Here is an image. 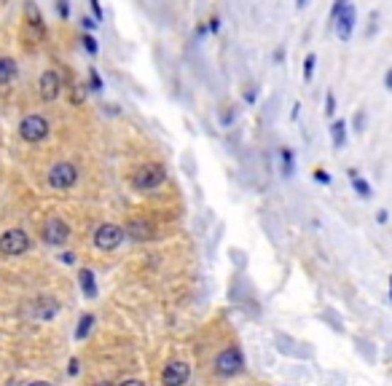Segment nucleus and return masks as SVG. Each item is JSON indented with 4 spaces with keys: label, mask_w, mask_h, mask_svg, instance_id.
Masks as SVG:
<instances>
[{
    "label": "nucleus",
    "mask_w": 392,
    "mask_h": 386,
    "mask_svg": "<svg viewBox=\"0 0 392 386\" xmlns=\"http://www.w3.org/2000/svg\"><path fill=\"white\" fill-rule=\"evenodd\" d=\"M164 180H167V169L161 167V164H143L132 175V188L140 193H148L156 191L159 185H164Z\"/></svg>",
    "instance_id": "f257e3e1"
},
{
    "label": "nucleus",
    "mask_w": 392,
    "mask_h": 386,
    "mask_svg": "<svg viewBox=\"0 0 392 386\" xmlns=\"http://www.w3.org/2000/svg\"><path fill=\"white\" fill-rule=\"evenodd\" d=\"M51 132V123L46 116H40V113H30L25 118L19 121V137L25 140L27 145H38L43 143Z\"/></svg>",
    "instance_id": "f03ea898"
},
{
    "label": "nucleus",
    "mask_w": 392,
    "mask_h": 386,
    "mask_svg": "<svg viewBox=\"0 0 392 386\" xmlns=\"http://www.w3.org/2000/svg\"><path fill=\"white\" fill-rule=\"evenodd\" d=\"M124 239H126L124 226H116V223H102V226L94 228V236H92L94 247L102 250V253H113V250H119V247L124 244Z\"/></svg>",
    "instance_id": "7ed1b4c3"
},
{
    "label": "nucleus",
    "mask_w": 392,
    "mask_h": 386,
    "mask_svg": "<svg viewBox=\"0 0 392 386\" xmlns=\"http://www.w3.org/2000/svg\"><path fill=\"white\" fill-rule=\"evenodd\" d=\"M245 370V354L239 346H226V349L215 357V373L218 375H226V378H232V375H239Z\"/></svg>",
    "instance_id": "20e7f679"
},
{
    "label": "nucleus",
    "mask_w": 392,
    "mask_h": 386,
    "mask_svg": "<svg viewBox=\"0 0 392 386\" xmlns=\"http://www.w3.org/2000/svg\"><path fill=\"white\" fill-rule=\"evenodd\" d=\"M46 180H49V185L54 191H70L75 182H78V167L70 164V161H57L49 169Z\"/></svg>",
    "instance_id": "39448f33"
},
{
    "label": "nucleus",
    "mask_w": 392,
    "mask_h": 386,
    "mask_svg": "<svg viewBox=\"0 0 392 386\" xmlns=\"http://www.w3.org/2000/svg\"><path fill=\"white\" fill-rule=\"evenodd\" d=\"M30 247H33V241L22 228H9L0 236V255H6V258H19V255L30 253Z\"/></svg>",
    "instance_id": "423d86ee"
},
{
    "label": "nucleus",
    "mask_w": 392,
    "mask_h": 386,
    "mask_svg": "<svg viewBox=\"0 0 392 386\" xmlns=\"http://www.w3.org/2000/svg\"><path fill=\"white\" fill-rule=\"evenodd\" d=\"M62 89H65L62 75L54 70V67H49V70H43L38 75V96H40L43 102H57L62 94Z\"/></svg>",
    "instance_id": "0eeeda50"
},
{
    "label": "nucleus",
    "mask_w": 392,
    "mask_h": 386,
    "mask_svg": "<svg viewBox=\"0 0 392 386\" xmlns=\"http://www.w3.org/2000/svg\"><path fill=\"white\" fill-rule=\"evenodd\" d=\"M40 236H43V241L51 244V247H62V244H67V239H70V226H67L62 217H49V220L43 223Z\"/></svg>",
    "instance_id": "6e6552de"
},
{
    "label": "nucleus",
    "mask_w": 392,
    "mask_h": 386,
    "mask_svg": "<svg viewBox=\"0 0 392 386\" xmlns=\"http://www.w3.org/2000/svg\"><path fill=\"white\" fill-rule=\"evenodd\" d=\"M188 378H191V365L183 360L167 362L161 370V384L164 386H185Z\"/></svg>",
    "instance_id": "1a4fd4ad"
},
{
    "label": "nucleus",
    "mask_w": 392,
    "mask_h": 386,
    "mask_svg": "<svg viewBox=\"0 0 392 386\" xmlns=\"http://www.w3.org/2000/svg\"><path fill=\"white\" fill-rule=\"evenodd\" d=\"M124 233H126V239L132 241H153L159 239V231L153 223H148L143 217H135V220H129L126 226H124Z\"/></svg>",
    "instance_id": "9d476101"
},
{
    "label": "nucleus",
    "mask_w": 392,
    "mask_h": 386,
    "mask_svg": "<svg viewBox=\"0 0 392 386\" xmlns=\"http://www.w3.org/2000/svg\"><path fill=\"white\" fill-rule=\"evenodd\" d=\"M355 22H357L355 6H347V9L342 11V16L336 19V24H333V33H336V38H339L342 43L352 40V33H355Z\"/></svg>",
    "instance_id": "9b49d317"
},
{
    "label": "nucleus",
    "mask_w": 392,
    "mask_h": 386,
    "mask_svg": "<svg viewBox=\"0 0 392 386\" xmlns=\"http://www.w3.org/2000/svg\"><path fill=\"white\" fill-rule=\"evenodd\" d=\"M25 22L36 35H46V22H43V13H40L36 0H25Z\"/></svg>",
    "instance_id": "f8f14e48"
},
{
    "label": "nucleus",
    "mask_w": 392,
    "mask_h": 386,
    "mask_svg": "<svg viewBox=\"0 0 392 386\" xmlns=\"http://www.w3.org/2000/svg\"><path fill=\"white\" fill-rule=\"evenodd\" d=\"M19 78V65L13 57H3L0 54V86H9Z\"/></svg>",
    "instance_id": "ddd939ff"
},
{
    "label": "nucleus",
    "mask_w": 392,
    "mask_h": 386,
    "mask_svg": "<svg viewBox=\"0 0 392 386\" xmlns=\"http://www.w3.org/2000/svg\"><path fill=\"white\" fill-rule=\"evenodd\" d=\"M78 285H81V292H84L86 298H97V279H94V271L92 268H81Z\"/></svg>",
    "instance_id": "4468645a"
},
{
    "label": "nucleus",
    "mask_w": 392,
    "mask_h": 386,
    "mask_svg": "<svg viewBox=\"0 0 392 386\" xmlns=\"http://www.w3.org/2000/svg\"><path fill=\"white\" fill-rule=\"evenodd\" d=\"M331 143L336 150H342L344 145H347V121L344 118L331 121Z\"/></svg>",
    "instance_id": "2eb2a0df"
},
{
    "label": "nucleus",
    "mask_w": 392,
    "mask_h": 386,
    "mask_svg": "<svg viewBox=\"0 0 392 386\" xmlns=\"http://www.w3.org/2000/svg\"><path fill=\"white\" fill-rule=\"evenodd\" d=\"M349 182H352V188H355V193L360 196V199H371V196H374L368 180L360 175V172H357V169H349Z\"/></svg>",
    "instance_id": "dca6fc26"
},
{
    "label": "nucleus",
    "mask_w": 392,
    "mask_h": 386,
    "mask_svg": "<svg viewBox=\"0 0 392 386\" xmlns=\"http://www.w3.org/2000/svg\"><path fill=\"white\" fill-rule=\"evenodd\" d=\"M57 311H60V306L54 298H38L36 301V316H40V319H51Z\"/></svg>",
    "instance_id": "f3484780"
},
{
    "label": "nucleus",
    "mask_w": 392,
    "mask_h": 386,
    "mask_svg": "<svg viewBox=\"0 0 392 386\" xmlns=\"http://www.w3.org/2000/svg\"><path fill=\"white\" fill-rule=\"evenodd\" d=\"M280 161H282V175L285 177H293L295 175V156L290 148H280Z\"/></svg>",
    "instance_id": "a211bd4d"
},
{
    "label": "nucleus",
    "mask_w": 392,
    "mask_h": 386,
    "mask_svg": "<svg viewBox=\"0 0 392 386\" xmlns=\"http://www.w3.org/2000/svg\"><path fill=\"white\" fill-rule=\"evenodd\" d=\"M92 327H94V316H92V314H84V316L78 319V327H75V338L84 341V338L92 333Z\"/></svg>",
    "instance_id": "6ab92c4d"
},
{
    "label": "nucleus",
    "mask_w": 392,
    "mask_h": 386,
    "mask_svg": "<svg viewBox=\"0 0 392 386\" xmlns=\"http://www.w3.org/2000/svg\"><path fill=\"white\" fill-rule=\"evenodd\" d=\"M315 65H317V54L309 51L307 57H304V81L307 84H312V78H315Z\"/></svg>",
    "instance_id": "aec40b11"
},
{
    "label": "nucleus",
    "mask_w": 392,
    "mask_h": 386,
    "mask_svg": "<svg viewBox=\"0 0 392 386\" xmlns=\"http://www.w3.org/2000/svg\"><path fill=\"white\" fill-rule=\"evenodd\" d=\"M347 6H349V0H333V6H331V13H328V24H336V19H339V16H342V11L344 9H347Z\"/></svg>",
    "instance_id": "412c9836"
},
{
    "label": "nucleus",
    "mask_w": 392,
    "mask_h": 386,
    "mask_svg": "<svg viewBox=\"0 0 392 386\" xmlns=\"http://www.w3.org/2000/svg\"><path fill=\"white\" fill-rule=\"evenodd\" d=\"M81 43H84V48L89 51V54H92V57H97V54H99V43H97V38H94V35L84 33V35H81Z\"/></svg>",
    "instance_id": "4be33fe9"
},
{
    "label": "nucleus",
    "mask_w": 392,
    "mask_h": 386,
    "mask_svg": "<svg viewBox=\"0 0 392 386\" xmlns=\"http://www.w3.org/2000/svg\"><path fill=\"white\" fill-rule=\"evenodd\" d=\"M89 89L92 92H102L105 89V84H102V78H99V72L94 67H89Z\"/></svg>",
    "instance_id": "5701e85b"
},
{
    "label": "nucleus",
    "mask_w": 392,
    "mask_h": 386,
    "mask_svg": "<svg viewBox=\"0 0 392 386\" xmlns=\"http://www.w3.org/2000/svg\"><path fill=\"white\" fill-rule=\"evenodd\" d=\"M325 116H328V118L336 116V94H333V92L325 94Z\"/></svg>",
    "instance_id": "b1692460"
},
{
    "label": "nucleus",
    "mask_w": 392,
    "mask_h": 386,
    "mask_svg": "<svg viewBox=\"0 0 392 386\" xmlns=\"http://www.w3.org/2000/svg\"><path fill=\"white\" fill-rule=\"evenodd\" d=\"M89 9H92V13H94V22H102L105 19V11H102V6H99V0H89Z\"/></svg>",
    "instance_id": "393cba45"
},
{
    "label": "nucleus",
    "mask_w": 392,
    "mask_h": 386,
    "mask_svg": "<svg viewBox=\"0 0 392 386\" xmlns=\"http://www.w3.org/2000/svg\"><path fill=\"white\" fill-rule=\"evenodd\" d=\"M355 132H366V110L355 113Z\"/></svg>",
    "instance_id": "a878e982"
},
{
    "label": "nucleus",
    "mask_w": 392,
    "mask_h": 386,
    "mask_svg": "<svg viewBox=\"0 0 392 386\" xmlns=\"http://www.w3.org/2000/svg\"><path fill=\"white\" fill-rule=\"evenodd\" d=\"M315 180L320 182V185H331V175H328V172H325V169H315Z\"/></svg>",
    "instance_id": "bb28decb"
},
{
    "label": "nucleus",
    "mask_w": 392,
    "mask_h": 386,
    "mask_svg": "<svg viewBox=\"0 0 392 386\" xmlns=\"http://www.w3.org/2000/svg\"><path fill=\"white\" fill-rule=\"evenodd\" d=\"M57 11H60L62 19L67 16V0H57Z\"/></svg>",
    "instance_id": "cd10ccee"
},
{
    "label": "nucleus",
    "mask_w": 392,
    "mask_h": 386,
    "mask_svg": "<svg viewBox=\"0 0 392 386\" xmlns=\"http://www.w3.org/2000/svg\"><path fill=\"white\" fill-rule=\"evenodd\" d=\"M209 30H212V33H218V30H221V19H218V16H212V19H209Z\"/></svg>",
    "instance_id": "c85d7f7f"
},
{
    "label": "nucleus",
    "mask_w": 392,
    "mask_h": 386,
    "mask_svg": "<svg viewBox=\"0 0 392 386\" xmlns=\"http://www.w3.org/2000/svg\"><path fill=\"white\" fill-rule=\"evenodd\" d=\"M384 86H387V92H392V67L384 72Z\"/></svg>",
    "instance_id": "c756f323"
},
{
    "label": "nucleus",
    "mask_w": 392,
    "mask_h": 386,
    "mask_svg": "<svg viewBox=\"0 0 392 386\" xmlns=\"http://www.w3.org/2000/svg\"><path fill=\"white\" fill-rule=\"evenodd\" d=\"M81 24H84L86 30H94V27H97V22H94V19H89V16H84V19H81Z\"/></svg>",
    "instance_id": "7c9ffc66"
},
{
    "label": "nucleus",
    "mask_w": 392,
    "mask_h": 386,
    "mask_svg": "<svg viewBox=\"0 0 392 386\" xmlns=\"http://www.w3.org/2000/svg\"><path fill=\"white\" fill-rule=\"evenodd\" d=\"M119 386H146L143 381H137V378H129V381H121Z\"/></svg>",
    "instance_id": "2f4dec72"
},
{
    "label": "nucleus",
    "mask_w": 392,
    "mask_h": 386,
    "mask_svg": "<svg viewBox=\"0 0 392 386\" xmlns=\"http://www.w3.org/2000/svg\"><path fill=\"white\" fill-rule=\"evenodd\" d=\"M207 30H209L207 24H199V27H196V33H199V35H207Z\"/></svg>",
    "instance_id": "473e14b6"
},
{
    "label": "nucleus",
    "mask_w": 392,
    "mask_h": 386,
    "mask_svg": "<svg viewBox=\"0 0 392 386\" xmlns=\"http://www.w3.org/2000/svg\"><path fill=\"white\" fill-rule=\"evenodd\" d=\"M62 260H65V263H73L75 255H73V253H65V255H62Z\"/></svg>",
    "instance_id": "72a5a7b5"
},
{
    "label": "nucleus",
    "mask_w": 392,
    "mask_h": 386,
    "mask_svg": "<svg viewBox=\"0 0 392 386\" xmlns=\"http://www.w3.org/2000/svg\"><path fill=\"white\" fill-rule=\"evenodd\" d=\"M245 99L247 102H256V89H250V92L245 94Z\"/></svg>",
    "instance_id": "f704fd0d"
},
{
    "label": "nucleus",
    "mask_w": 392,
    "mask_h": 386,
    "mask_svg": "<svg viewBox=\"0 0 392 386\" xmlns=\"http://www.w3.org/2000/svg\"><path fill=\"white\" fill-rule=\"evenodd\" d=\"M75 373H78V360L70 362V375H75Z\"/></svg>",
    "instance_id": "c9c22d12"
},
{
    "label": "nucleus",
    "mask_w": 392,
    "mask_h": 386,
    "mask_svg": "<svg viewBox=\"0 0 392 386\" xmlns=\"http://www.w3.org/2000/svg\"><path fill=\"white\" fill-rule=\"evenodd\" d=\"M376 220H379V223H387V212H384V209H381L379 215H376Z\"/></svg>",
    "instance_id": "e433bc0d"
},
{
    "label": "nucleus",
    "mask_w": 392,
    "mask_h": 386,
    "mask_svg": "<svg viewBox=\"0 0 392 386\" xmlns=\"http://www.w3.org/2000/svg\"><path fill=\"white\" fill-rule=\"evenodd\" d=\"M309 0H295V9H307Z\"/></svg>",
    "instance_id": "4c0bfd02"
},
{
    "label": "nucleus",
    "mask_w": 392,
    "mask_h": 386,
    "mask_svg": "<svg viewBox=\"0 0 392 386\" xmlns=\"http://www.w3.org/2000/svg\"><path fill=\"white\" fill-rule=\"evenodd\" d=\"M30 386H51V384H46V381H36V384H30Z\"/></svg>",
    "instance_id": "58836bf2"
},
{
    "label": "nucleus",
    "mask_w": 392,
    "mask_h": 386,
    "mask_svg": "<svg viewBox=\"0 0 392 386\" xmlns=\"http://www.w3.org/2000/svg\"><path fill=\"white\" fill-rule=\"evenodd\" d=\"M94 386H116V384H108V381H99V384H94Z\"/></svg>",
    "instance_id": "ea45409f"
},
{
    "label": "nucleus",
    "mask_w": 392,
    "mask_h": 386,
    "mask_svg": "<svg viewBox=\"0 0 392 386\" xmlns=\"http://www.w3.org/2000/svg\"><path fill=\"white\" fill-rule=\"evenodd\" d=\"M390 301H392V277H390Z\"/></svg>",
    "instance_id": "a19ab883"
}]
</instances>
